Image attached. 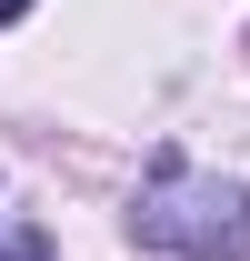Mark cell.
Listing matches in <instances>:
<instances>
[{"mask_svg":"<svg viewBox=\"0 0 250 261\" xmlns=\"http://www.w3.org/2000/svg\"><path fill=\"white\" fill-rule=\"evenodd\" d=\"M130 241H150L160 261H250V181H220L160 151L150 181L130 191Z\"/></svg>","mask_w":250,"mask_h":261,"instance_id":"obj_1","label":"cell"},{"mask_svg":"<svg viewBox=\"0 0 250 261\" xmlns=\"http://www.w3.org/2000/svg\"><path fill=\"white\" fill-rule=\"evenodd\" d=\"M0 261H50V241H40L30 221H20V231H0Z\"/></svg>","mask_w":250,"mask_h":261,"instance_id":"obj_2","label":"cell"},{"mask_svg":"<svg viewBox=\"0 0 250 261\" xmlns=\"http://www.w3.org/2000/svg\"><path fill=\"white\" fill-rule=\"evenodd\" d=\"M20 10H30V0H0V31H10V20H20Z\"/></svg>","mask_w":250,"mask_h":261,"instance_id":"obj_3","label":"cell"}]
</instances>
